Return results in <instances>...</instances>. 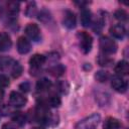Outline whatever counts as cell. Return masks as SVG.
Wrapping results in <instances>:
<instances>
[{"mask_svg": "<svg viewBox=\"0 0 129 129\" xmlns=\"http://www.w3.org/2000/svg\"><path fill=\"white\" fill-rule=\"evenodd\" d=\"M35 119L42 124H48L49 121L51 120L50 113L48 111V106L46 102L40 101L35 109Z\"/></svg>", "mask_w": 129, "mask_h": 129, "instance_id": "6da1fadb", "label": "cell"}, {"mask_svg": "<svg viewBox=\"0 0 129 129\" xmlns=\"http://www.w3.org/2000/svg\"><path fill=\"white\" fill-rule=\"evenodd\" d=\"M100 120H101L100 115L97 113H94V114L84 118L83 120H81L76 125L75 129H96L100 123Z\"/></svg>", "mask_w": 129, "mask_h": 129, "instance_id": "7a4b0ae2", "label": "cell"}, {"mask_svg": "<svg viewBox=\"0 0 129 129\" xmlns=\"http://www.w3.org/2000/svg\"><path fill=\"white\" fill-rule=\"evenodd\" d=\"M77 37L79 39V44H80L81 50L84 53H88L91 50L92 44H93L92 36L86 31H80V32H78Z\"/></svg>", "mask_w": 129, "mask_h": 129, "instance_id": "3957f363", "label": "cell"}, {"mask_svg": "<svg viewBox=\"0 0 129 129\" xmlns=\"http://www.w3.org/2000/svg\"><path fill=\"white\" fill-rule=\"evenodd\" d=\"M100 48L104 53L112 54V53L116 52L117 44L112 38H110L108 36H103L100 38Z\"/></svg>", "mask_w": 129, "mask_h": 129, "instance_id": "277c9868", "label": "cell"}, {"mask_svg": "<svg viewBox=\"0 0 129 129\" xmlns=\"http://www.w3.org/2000/svg\"><path fill=\"white\" fill-rule=\"evenodd\" d=\"M25 33L33 41H39L40 39V29L35 23H29L25 27Z\"/></svg>", "mask_w": 129, "mask_h": 129, "instance_id": "5b68a950", "label": "cell"}, {"mask_svg": "<svg viewBox=\"0 0 129 129\" xmlns=\"http://www.w3.org/2000/svg\"><path fill=\"white\" fill-rule=\"evenodd\" d=\"M9 102L14 107H22L26 103V98L19 92H11L9 95Z\"/></svg>", "mask_w": 129, "mask_h": 129, "instance_id": "8992f818", "label": "cell"}, {"mask_svg": "<svg viewBox=\"0 0 129 129\" xmlns=\"http://www.w3.org/2000/svg\"><path fill=\"white\" fill-rule=\"evenodd\" d=\"M111 86H112V88L115 91H117L119 93H124L126 91V89H127V83H126V81L123 80L122 77H120V76L113 77V79L111 81Z\"/></svg>", "mask_w": 129, "mask_h": 129, "instance_id": "52a82bcc", "label": "cell"}, {"mask_svg": "<svg viewBox=\"0 0 129 129\" xmlns=\"http://www.w3.org/2000/svg\"><path fill=\"white\" fill-rule=\"evenodd\" d=\"M62 23L69 29L75 28L76 27V23H77V19H76V16H75L74 12H72L70 10H67L64 12V15H63Z\"/></svg>", "mask_w": 129, "mask_h": 129, "instance_id": "ba28073f", "label": "cell"}, {"mask_svg": "<svg viewBox=\"0 0 129 129\" xmlns=\"http://www.w3.org/2000/svg\"><path fill=\"white\" fill-rule=\"evenodd\" d=\"M31 45L29 40H27V38H25L24 36H20L17 40V50L19 53L21 54H25L27 52L30 51Z\"/></svg>", "mask_w": 129, "mask_h": 129, "instance_id": "9c48e42d", "label": "cell"}, {"mask_svg": "<svg viewBox=\"0 0 129 129\" xmlns=\"http://www.w3.org/2000/svg\"><path fill=\"white\" fill-rule=\"evenodd\" d=\"M12 45L11 37L6 32H0V51H7Z\"/></svg>", "mask_w": 129, "mask_h": 129, "instance_id": "30bf717a", "label": "cell"}, {"mask_svg": "<svg viewBox=\"0 0 129 129\" xmlns=\"http://www.w3.org/2000/svg\"><path fill=\"white\" fill-rule=\"evenodd\" d=\"M110 33L112 36H114L115 38H119V39H122L125 34H126V29L123 25L121 24H116V25H113L111 28H110Z\"/></svg>", "mask_w": 129, "mask_h": 129, "instance_id": "8fae6325", "label": "cell"}, {"mask_svg": "<svg viewBox=\"0 0 129 129\" xmlns=\"http://www.w3.org/2000/svg\"><path fill=\"white\" fill-rule=\"evenodd\" d=\"M45 62V56L42 54H34L29 59V64L32 69H39Z\"/></svg>", "mask_w": 129, "mask_h": 129, "instance_id": "7c38bea8", "label": "cell"}, {"mask_svg": "<svg viewBox=\"0 0 129 129\" xmlns=\"http://www.w3.org/2000/svg\"><path fill=\"white\" fill-rule=\"evenodd\" d=\"M115 72L119 76H126L129 73V64L126 60H121L115 66Z\"/></svg>", "mask_w": 129, "mask_h": 129, "instance_id": "4fadbf2b", "label": "cell"}, {"mask_svg": "<svg viewBox=\"0 0 129 129\" xmlns=\"http://www.w3.org/2000/svg\"><path fill=\"white\" fill-rule=\"evenodd\" d=\"M121 127L120 122L113 117H109L105 120L104 125H103V129H119Z\"/></svg>", "mask_w": 129, "mask_h": 129, "instance_id": "5bb4252c", "label": "cell"}, {"mask_svg": "<svg viewBox=\"0 0 129 129\" xmlns=\"http://www.w3.org/2000/svg\"><path fill=\"white\" fill-rule=\"evenodd\" d=\"M50 87H51V82L46 78H42V79L38 80L36 83V89L39 92L48 91L50 89Z\"/></svg>", "mask_w": 129, "mask_h": 129, "instance_id": "9a60e30c", "label": "cell"}, {"mask_svg": "<svg viewBox=\"0 0 129 129\" xmlns=\"http://www.w3.org/2000/svg\"><path fill=\"white\" fill-rule=\"evenodd\" d=\"M81 21H82V24L86 27L90 26L91 25V22H92V16H91V12L90 10L86 9V8H83L82 11H81Z\"/></svg>", "mask_w": 129, "mask_h": 129, "instance_id": "2e32d148", "label": "cell"}, {"mask_svg": "<svg viewBox=\"0 0 129 129\" xmlns=\"http://www.w3.org/2000/svg\"><path fill=\"white\" fill-rule=\"evenodd\" d=\"M64 71H66V68L62 64H60V63L54 64V66H52V67H50L48 69V73L51 76H53V77H59V76H61L64 73Z\"/></svg>", "mask_w": 129, "mask_h": 129, "instance_id": "e0dca14e", "label": "cell"}, {"mask_svg": "<svg viewBox=\"0 0 129 129\" xmlns=\"http://www.w3.org/2000/svg\"><path fill=\"white\" fill-rule=\"evenodd\" d=\"M15 60H13L12 58L10 57H7V56H1L0 57V70L4 71V70H11V67L12 64L14 63Z\"/></svg>", "mask_w": 129, "mask_h": 129, "instance_id": "ac0fdd59", "label": "cell"}, {"mask_svg": "<svg viewBox=\"0 0 129 129\" xmlns=\"http://www.w3.org/2000/svg\"><path fill=\"white\" fill-rule=\"evenodd\" d=\"M12 120L14 121V123L16 125L22 126V125L25 124L26 117H25V115L22 112H14L13 115H12Z\"/></svg>", "mask_w": 129, "mask_h": 129, "instance_id": "d6986e66", "label": "cell"}, {"mask_svg": "<svg viewBox=\"0 0 129 129\" xmlns=\"http://www.w3.org/2000/svg\"><path fill=\"white\" fill-rule=\"evenodd\" d=\"M19 11V3L18 2H8L7 4V12L10 16L17 15Z\"/></svg>", "mask_w": 129, "mask_h": 129, "instance_id": "ffe728a7", "label": "cell"}, {"mask_svg": "<svg viewBox=\"0 0 129 129\" xmlns=\"http://www.w3.org/2000/svg\"><path fill=\"white\" fill-rule=\"evenodd\" d=\"M10 72H11V75H12L13 78H18L22 74V67H21V64L18 61H14V63L11 67Z\"/></svg>", "mask_w": 129, "mask_h": 129, "instance_id": "44dd1931", "label": "cell"}, {"mask_svg": "<svg viewBox=\"0 0 129 129\" xmlns=\"http://www.w3.org/2000/svg\"><path fill=\"white\" fill-rule=\"evenodd\" d=\"M110 78L109 76V73L106 72V71H99L95 74V79L100 82V83H104V82H107L108 79Z\"/></svg>", "mask_w": 129, "mask_h": 129, "instance_id": "7402d4cb", "label": "cell"}, {"mask_svg": "<svg viewBox=\"0 0 129 129\" xmlns=\"http://www.w3.org/2000/svg\"><path fill=\"white\" fill-rule=\"evenodd\" d=\"M55 88L56 90L61 93V94H67L68 91H69V84L66 82V81H58L56 84H55Z\"/></svg>", "mask_w": 129, "mask_h": 129, "instance_id": "603a6c76", "label": "cell"}, {"mask_svg": "<svg viewBox=\"0 0 129 129\" xmlns=\"http://www.w3.org/2000/svg\"><path fill=\"white\" fill-rule=\"evenodd\" d=\"M101 99H102V101L99 103L100 106H105L108 103V101H109V95L106 94V93H98L96 95V101L99 102Z\"/></svg>", "mask_w": 129, "mask_h": 129, "instance_id": "cb8c5ba5", "label": "cell"}, {"mask_svg": "<svg viewBox=\"0 0 129 129\" xmlns=\"http://www.w3.org/2000/svg\"><path fill=\"white\" fill-rule=\"evenodd\" d=\"M114 16H115V18H116L117 20H119V21H126L127 18H128L127 12H126L125 10H123V9H119V10L115 11Z\"/></svg>", "mask_w": 129, "mask_h": 129, "instance_id": "d4e9b609", "label": "cell"}, {"mask_svg": "<svg viewBox=\"0 0 129 129\" xmlns=\"http://www.w3.org/2000/svg\"><path fill=\"white\" fill-rule=\"evenodd\" d=\"M47 106L49 105L50 107H53V108H56L60 105V99L59 97H56V96H50L46 102Z\"/></svg>", "mask_w": 129, "mask_h": 129, "instance_id": "484cf974", "label": "cell"}, {"mask_svg": "<svg viewBox=\"0 0 129 129\" xmlns=\"http://www.w3.org/2000/svg\"><path fill=\"white\" fill-rule=\"evenodd\" d=\"M98 62L102 67H107V66H110V63L112 62V59L107 57V56H105V55H99Z\"/></svg>", "mask_w": 129, "mask_h": 129, "instance_id": "4316f807", "label": "cell"}, {"mask_svg": "<svg viewBox=\"0 0 129 129\" xmlns=\"http://www.w3.org/2000/svg\"><path fill=\"white\" fill-rule=\"evenodd\" d=\"M10 113V107L7 106L6 104H2L0 105V114L5 116V115H8Z\"/></svg>", "mask_w": 129, "mask_h": 129, "instance_id": "83f0119b", "label": "cell"}, {"mask_svg": "<svg viewBox=\"0 0 129 129\" xmlns=\"http://www.w3.org/2000/svg\"><path fill=\"white\" fill-rule=\"evenodd\" d=\"M9 85V79L5 75H0V88L7 87Z\"/></svg>", "mask_w": 129, "mask_h": 129, "instance_id": "f1b7e54d", "label": "cell"}, {"mask_svg": "<svg viewBox=\"0 0 129 129\" xmlns=\"http://www.w3.org/2000/svg\"><path fill=\"white\" fill-rule=\"evenodd\" d=\"M1 129H18V127L14 122H7L2 125Z\"/></svg>", "mask_w": 129, "mask_h": 129, "instance_id": "f546056e", "label": "cell"}, {"mask_svg": "<svg viewBox=\"0 0 129 129\" xmlns=\"http://www.w3.org/2000/svg\"><path fill=\"white\" fill-rule=\"evenodd\" d=\"M19 89L21 91H23V92H28L29 89H30V85H29V83L24 82V83H22V84L19 85Z\"/></svg>", "mask_w": 129, "mask_h": 129, "instance_id": "4dcf8cb0", "label": "cell"}, {"mask_svg": "<svg viewBox=\"0 0 129 129\" xmlns=\"http://www.w3.org/2000/svg\"><path fill=\"white\" fill-rule=\"evenodd\" d=\"M3 96H4V91H3V89L0 88V101L3 99Z\"/></svg>", "mask_w": 129, "mask_h": 129, "instance_id": "1f68e13d", "label": "cell"}, {"mask_svg": "<svg viewBox=\"0 0 129 129\" xmlns=\"http://www.w3.org/2000/svg\"><path fill=\"white\" fill-rule=\"evenodd\" d=\"M32 129H43V128H41V127H33Z\"/></svg>", "mask_w": 129, "mask_h": 129, "instance_id": "d6a6232c", "label": "cell"}]
</instances>
